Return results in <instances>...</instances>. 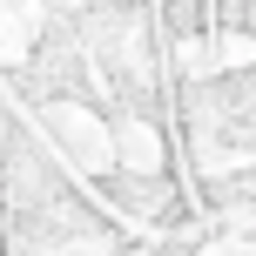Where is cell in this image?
<instances>
[{"label":"cell","mask_w":256,"mask_h":256,"mask_svg":"<svg viewBox=\"0 0 256 256\" xmlns=\"http://www.w3.org/2000/svg\"><path fill=\"white\" fill-rule=\"evenodd\" d=\"M20 94L40 108H102V81L88 68V48H81V20L74 14H48L34 34V54L20 61ZM108 115V108H102Z\"/></svg>","instance_id":"cell-1"},{"label":"cell","mask_w":256,"mask_h":256,"mask_svg":"<svg viewBox=\"0 0 256 256\" xmlns=\"http://www.w3.org/2000/svg\"><path fill=\"white\" fill-rule=\"evenodd\" d=\"M155 20H162V34L176 48H196L216 27V14H209V0H155Z\"/></svg>","instance_id":"cell-2"},{"label":"cell","mask_w":256,"mask_h":256,"mask_svg":"<svg viewBox=\"0 0 256 256\" xmlns=\"http://www.w3.org/2000/svg\"><path fill=\"white\" fill-rule=\"evenodd\" d=\"M209 14H216V27H222V34L256 40V0H209Z\"/></svg>","instance_id":"cell-3"},{"label":"cell","mask_w":256,"mask_h":256,"mask_svg":"<svg viewBox=\"0 0 256 256\" xmlns=\"http://www.w3.org/2000/svg\"><path fill=\"white\" fill-rule=\"evenodd\" d=\"M148 256H196V250H189V243H155Z\"/></svg>","instance_id":"cell-4"},{"label":"cell","mask_w":256,"mask_h":256,"mask_svg":"<svg viewBox=\"0 0 256 256\" xmlns=\"http://www.w3.org/2000/svg\"><path fill=\"white\" fill-rule=\"evenodd\" d=\"M7 128H14V122H7V108H0V142H7Z\"/></svg>","instance_id":"cell-5"}]
</instances>
